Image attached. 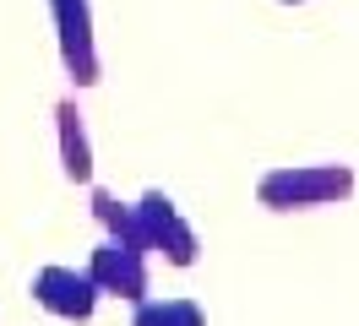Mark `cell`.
I'll use <instances>...</instances> for the list:
<instances>
[{"label": "cell", "instance_id": "5", "mask_svg": "<svg viewBox=\"0 0 359 326\" xmlns=\"http://www.w3.org/2000/svg\"><path fill=\"white\" fill-rule=\"evenodd\" d=\"M82 272L93 278L98 288V299H120V304H142L153 299V261L142 256V250H126V245H114V239H98L82 261Z\"/></svg>", "mask_w": 359, "mask_h": 326}, {"label": "cell", "instance_id": "6", "mask_svg": "<svg viewBox=\"0 0 359 326\" xmlns=\"http://www.w3.org/2000/svg\"><path fill=\"white\" fill-rule=\"evenodd\" d=\"M55 152H60V174L71 185H88L98 179V152H93V136H88V114L76 104V93H66L55 104Z\"/></svg>", "mask_w": 359, "mask_h": 326}, {"label": "cell", "instance_id": "9", "mask_svg": "<svg viewBox=\"0 0 359 326\" xmlns=\"http://www.w3.org/2000/svg\"><path fill=\"white\" fill-rule=\"evenodd\" d=\"M283 6H299V0H283Z\"/></svg>", "mask_w": 359, "mask_h": 326}, {"label": "cell", "instance_id": "1", "mask_svg": "<svg viewBox=\"0 0 359 326\" xmlns=\"http://www.w3.org/2000/svg\"><path fill=\"white\" fill-rule=\"evenodd\" d=\"M359 174L343 158H321V163H278V169L256 174V207L267 212H316V207H343L354 196Z\"/></svg>", "mask_w": 359, "mask_h": 326}, {"label": "cell", "instance_id": "3", "mask_svg": "<svg viewBox=\"0 0 359 326\" xmlns=\"http://www.w3.org/2000/svg\"><path fill=\"white\" fill-rule=\"evenodd\" d=\"M136 217H142V234H147V256L163 261V266H196L202 261V234H196V223L180 212V201L169 191H147L136 196Z\"/></svg>", "mask_w": 359, "mask_h": 326}, {"label": "cell", "instance_id": "8", "mask_svg": "<svg viewBox=\"0 0 359 326\" xmlns=\"http://www.w3.org/2000/svg\"><path fill=\"white\" fill-rule=\"evenodd\" d=\"M131 326H207V310L191 294H175V299H142L131 310Z\"/></svg>", "mask_w": 359, "mask_h": 326}, {"label": "cell", "instance_id": "2", "mask_svg": "<svg viewBox=\"0 0 359 326\" xmlns=\"http://www.w3.org/2000/svg\"><path fill=\"white\" fill-rule=\"evenodd\" d=\"M49 22H55V49H60V71H66L71 93L98 87L104 82V55H98L93 0H49Z\"/></svg>", "mask_w": 359, "mask_h": 326}, {"label": "cell", "instance_id": "7", "mask_svg": "<svg viewBox=\"0 0 359 326\" xmlns=\"http://www.w3.org/2000/svg\"><path fill=\"white\" fill-rule=\"evenodd\" d=\"M88 201H93V223L104 229V239H114V245H126V250H142V256H147V234H142L136 201H126V196H114V191H104V185H93ZM147 261H153V256H147Z\"/></svg>", "mask_w": 359, "mask_h": 326}, {"label": "cell", "instance_id": "4", "mask_svg": "<svg viewBox=\"0 0 359 326\" xmlns=\"http://www.w3.org/2000/svg\"><path fill=\"white\" fill-rule=\"evenodd\" d=\"M27 294H33V304L44 310V315H55V321L66 326H88L93 315H98V288H93V278L82 272V266H71V261H49V266H39L33 278H27Z\"/></svg>", "mask_w": 359, "mask_h": 326}]
</instances>
